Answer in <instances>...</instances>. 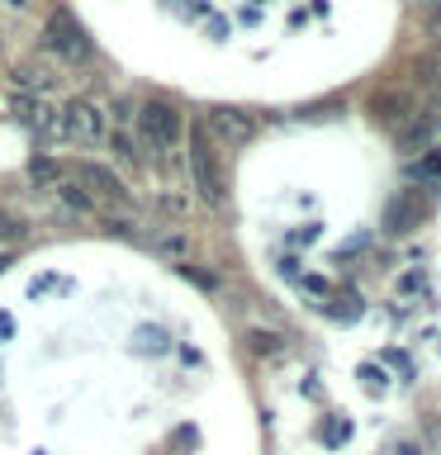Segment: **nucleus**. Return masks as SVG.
<instances>
[{
	"label": "nucleus",
	"mask_w": 441,
	"mask_h": 455,
	"mask_svg": "<svg viewBox=\"0 0 441 455\" xmlns=\"http://www.w3.org/2000/svg\"><path fill=\"white\" fill-rule=\"evenodd\" d=\"M361 379H365V389H370V394L384 389V370H375V365H361Z\"/></svg>",
	"instance_id": "obj_17"
},
{
	"label": "nucleus",
	"mask_w": 441,
	"mask_h": 455,
	"mask_svg": "<svg viewBox=\"0 0 441 455\" xmlns=\"http://www.w3.org/2000/svg\"><path fill=\"white\" fill-rule=\"evenodd\" d=\"M43 43L62 57V62H91V38H85V28L76 24V14H67V10H52L48 14V24H43Z\"/></svg>",
	"instance_id": "obj_4"
},
{
	"label": "nucleus",
	"mask_w": 441,
	"mask_h": 455,
	"mask_svg": "<svg viewBox=\"0 0 441 455\" xmlns=\"http://www.w3.org/2000/svg\"><path fill=\"white\" fill-rule=\"evenodd\" d=\"M370 114H375V124L389 128V133H408V128L418 124V100L408 91H375Z\"/></svg>",
	"instance_id": "obj_6"
},
{
	"label": "nucleus",
	"mask_w": 441,
	"mask_h": 455,
	"mask_svg": "<svg viewBox=\"0 0 441 455\" xmlns=\"http://www.w3.org/2000/svg\"><path fill=\"white\" fill-rule=\"evenodd\" d=\"M57 199L71 209V213H95V204H91V195L85 190H76V185H57Z\"/></svg>",
	"instance_id": "obj_10"
},
{
	"label": "nucleus",
	"mask_w": 441,
	"mask_h": 455,
	"mask_svg": "<svg viewBox=\"0 0 441 455\" xmlns=\"http://www.w3.org/2000/svg\"><path fill=\"white\" fill-rule=\"evenodd\" d=\"M418 176H441V152L427 156V162H418Z\"/></svg>",
	"instance_id": "obj_19"
},
{
	"label": "nucleus",
	"mask_w": 441,
	"mask_h": 455,
	"mask_svg": "<svg viewBox=\"0 0 441 455\" xmlns=\"http://www.w3.org/2000/svg\"><path fill=\"white\" fill-rule=\"evenodd\" d=\"M57 138L81 142V148L105 142V138H109V114L100 109L95 100H71L67 109H57Z\"/></svg>",
	"instance_id": "obj_3"
},
{
	"label": "nucleus",
	"mask_w": 441,
	"mask_h": 455,
	"mask_svg": "<svg viewBox=\"0 0 441 455\" xmlns=\"http://www.w3.org/2000/svg\"><path fill=\"white\" fill-rule=\"evenodd\" d=\"M0 5H10V10H28L34 0H0Z\"/></svg>",
	"instance_id": "obj_22"
},
{
	"label": "nucleus",
	"mask_w": 441,
	"mask_h": 455,
	"mask_svg": "<svg viewBox=\"0 0 441 455\" xmlns=\"http://www.w3.org/2000/svg\"><path fill=\"white\" fill-rule=\"evenodd\" d=\"M190 185H195V195L204 199L209 209H223L228 204V176H223V166H219V152H213V142L209 133H195L190 138Z\"/></svg>",
	"instance_id": "obj_1"
},
{
	"label": "nucleus",
	"mask_w": 441,
	"mask_h": 455,
	"mask_svg": "<svg viewBox=\"0 0 441 455\" xmlns=\"http://www.w3.org/2000/svg\"><path fill=\"white\" fill-rule=\"evenodd\" d=\"M28 176H34V180H43V185H52L57 176H62V166H57V162H48V156H34V162H28Z\"/></svg>",
	"instance_id": "obj_11"
},
{
	"label": "nucleus",
	"mask_w": 441,
	"mask_h": 455,
	"mask_svg": "<svg viewBox=\"0 0 441 455\" xmlns=\"http://www.w3.org/2000/svg\"><path fill=\"white\" fill-rule=\"evenodd\" d=\"M71 176H76V190L91 195V204H95V199H105V204H114V209H133V199H128L124 180L114 176V171L95 166V162H81L76 171H71Z\"/></svg>",
	"instance_id": "obj_5"
},
{
	"label": "nucleus",
	"mask_w": 441,
	"mask_h": 455,
	"mask_svg": "<svg viewBox=\"0 0 441 455\" xmlns=\"http://www.w3.org/2000/svg\"><path fill=\"white\" fill-rule=\"evenodd\" d=\"M427 24H432V34H441V10H437L432 20H427Z\"/></svg>",
	"instance_id": "obj_23"
},
{
	"label": "nucleus",
	"mask_w": 441,
	"mask_h": 455,
	"mask_svg": "<svg viewBox=\"0 0 441 455\" xmlns=\"http://www.w3.org/2000/svg\"><path fill=\"white\" fill-rule=\"evenodd\" d=\"M413 10H418V14H427V20H432V14L441 10V0H413Z\"/></svg>",
	"instance_id": "obj_20"
},
{
	"label": "nucleus",
	"mask_w": 441,
	"mask_h": 455,
	"mask_svg": "<svg viewBox=\"0 0 441 455\" xmlns=\"http://www.w3.org/2000/svg\"><path fill=\"white\" fill-rule=\"evenodd\" d=\"M10 109H14V119H20L24 128H34V133H48V138H57V109L48 105L43 95H14L10 100Z\"/></svg>",
	"instance_id": "obj_8"
},
{
	"label": "nucleus",
	"mask_w": 441,
	"mask_h": 455,
	"mask_svg": "<svg viewBox=\"0 0 441 455\" xmlns=\"http://www.w3.org/2000/svg\"><path fill=\"white\" fill-rule=\"evenodd\" d=\"M20 237H24L20 219H10V213H0V242H20Z\"/></svg>",
	"instance_id": "obj_16"
},
{
	"label": "nucleus",
	"mask_w": 441,
	"mask_h": 455,
	"mask_svg": "<svg viewBox=\"0 0 441 455\" xmlns=\"http://www.w3.org/2000/svg\"><path fill=\"white\" fill-rule=\"evenodd\" d=\"M347 436H351V422H323V441H327V446H341Z\"/></svg>",
	"instance_id": "obj_14"
},
{
	"label": "nucleus",
	"mask_w": 441,
	"mask_h": 455,
	"mask_svg": "<svg viewBox=\"0 0 441 455\" xmlns=\"http://www.w3.org/2000/svg\"><path fill=\"white\" fill-rule=\"evenodd\" d=\"M109 148H114V156H119V162H124V166H133V162H138V152H133V142H128V138L119 133V128H114V133H109Z\"/></svg>",
	"instance_id": "obj_13"
},
{
	"label": "nucleus",
	"mask_w": 441,
	"mask_h": 455,
	"mask_svg": "<svg viewBox=\"0 0 441 455\" xmlns=\"http://www.w3.org/2000/svg\"><path fill=\"white\" fill-rule=\"evenodd\" d=\"M138 347H142V351H148V347H152V351H166V332H162V327H152V332L142 327V332H138Z\"/></svg>",
	"instance_id": "obj_15"
},
{
	"label": "nucleus",
	"mask_w": 441,
	"mask_h": 455,
	"mask_svg": "<svg viewBox=\"0 0 441 455\" xmlns=\"http://www.w3.org/2000/svg\"><path fill=\"white\" fill-rule=\"evenodd\" d=\"M14 332V318H10V313H0V341H5Z\"/></svg>",
	"instance_id": "obj_21"
},
{
	"label": "nucleus",
	"mask_w": 441,
	"mask_h": 455,
	"mask_svg": "<svg viewBox=\"0 0 441 455\" xmlns=\"http://www.w3.org/2000/svg\"><path fill=\"white\" fill-rule=\"evenodd\" d=\"M14 81H20L24 95H48L57 85V76H52V71H43V67H20V71H14Z\"/></svg>",
	"instance_id": "obj_9"
},
{
	"label": "nucleus",
	"mask_w": 441,
	"mask_h": 455,
	"mask_svg": "<svg viewBox=\"0 0 441 455\" xmlns=\"http://www.w3.org/2000/svg\"><path fill=\"white\" fill-rule=\"evenodd\" d=\"M252 351H276V337H266V332H252Z\"/></svg>",
	"instance_id": "obj_18"
},
{
	"label": "nucleus",
	"mask_w": 441,
	"mask_h": 455,
	"mask_svg": "<svg viewBox=\"0 0 441 455\" xmlns=\"http://www.w3.org/2000/svg\"><path fill=\"white\" fill-rule=\"evenodd\" d=\"M180 133H185V124H180V114L171 109L166 100H142V105H138V138L148 142L156 156L176 152Z\"/></svg>",
	"instance_id": "obj_2"
},
{
	"label": "nucleus",
	"mask_w": 441,
	"mask_h": 455,
	"mask_svg": "<svg viewBox=\"0 0 441 455\" xmlns=\"http://www.w3.org/2000/svg\"><path fill=\"white\" fill-rule=\"evenodd\" d=\"M156 251L162 256H190V242H185L180 233H166V237H156Z\"/></svg>",
	"instance_id": "obj_12"
},
{
	"label": "nucleus",
	"mask_w": 441,
	"mask_h": 455,
	"mask_svg": "<svg viewBox=\"0 0 441 455\" xmlns=\"http://www.w3.org/2000/svg\"><path fill=\"white\" fill-rule=\"evenodd\" d=\"M204 133H209V138H219V142H228V148H242V142H252V138H256V119H252V114H242V109L219 105V109H209Z\"/></svg>",
	"instance_id": "obj_7"
}]
</instances>
